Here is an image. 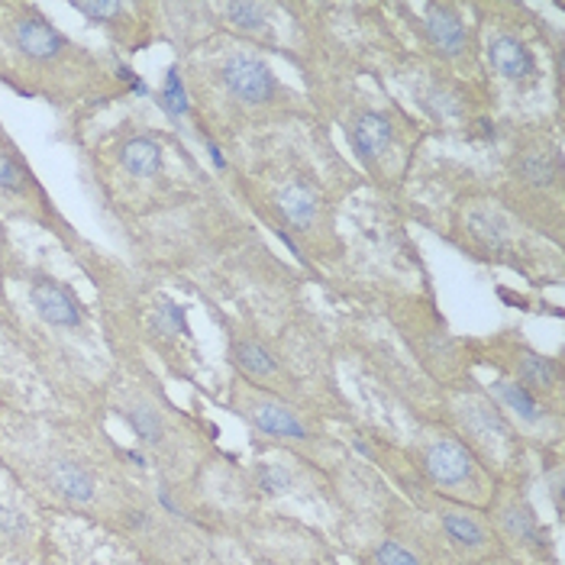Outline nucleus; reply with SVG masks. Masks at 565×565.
Here are the masks:
<instances>
[{"label":"nucleus","instance_id":"f8f14e48","mask_svg":"<svg viewBox=\"0 0 565 565\" xmlns=\"http://www.w3.org/2000/svg\"><path fill=\"white\" fill-rule=\"evenodd\" d=\"M30 298H33V307L40 310V317L52 327H78L82 323L78 301L72 298V291H65L52 278H36L30 288Z\"/></svg>","mask_w":565,"mask_h":565},{"label":"nucleus","instance_id":"9d476101","mask_svg":"<svg viewBox=\"0 0 565 565\" xmlns=\"http://www.w3.org/2000/svg\"><path fill=\"white\" fill-rule=\"evenodd\" d=\"M427 36L443 55H462L469 45V30L462 13L452 3H427Z\"/></svg>","mask_w":565,"mask_h":565},{"label":"nucleus","instance_id":"a211bd4d","mask_svg":"<svg viewBox=\"0 0 565 565\" xmlns=\"http://www.w3.org/2000/svg\"><path fill=\"white\" fill-rule=\"evenodd\" d=\"M278 207H281V214L285 220L295 226V230H307L317 214H320V198H317V191L305 184V181H295V184H288L285 191H281V198H278Z\"/></svg>","mask_w":565,"mask_h":565},{"label":"nucleus","instance_id":"4468645a","mask_svg":"<svg viewBox=\"0 0 565 565\" xmlns=\"http://www.w3.org/2000/svg\"><path fill=\"white\" fill-rule=\"evenodd\" d=\"M49 484L55 494H62L68 504H90L97 494V479L85 462L75 459H55L49 469Z\"/></svg>","mask_w":565,"mask_h":565},{"label":"nucleus","instance_id":"f257e3e1","mask_svg":"<svg viewBox=\"0 0 565 565\" xmlns=\"http://www.w3.org/2000/svg\"><path fill=\"white\" fill-rule=\"evenodd\" d=\"M452 434L459 436L494 476V481H521L526 439L488 392H462L449 401Z\"/></svg>","mask_w":565,"mask_h":565},{"label":"nucleus","instance_id":"f3484780","mask_svg":"<svg viewBox=\"0 0 565 565\" xmlns=\"http://www.w3.org/2000/svg\"><path fill=\"white\" fill-rule=\"evenodd\" d=\"M233 362L253 382H271L278 375V359L259 340H233Z\"/></svg>","mask_w":565,"mask_h":565},{"label":"nucleus","instance_id":"39448f33","mask_svg":"<svg viewBox=\"0 0 565 565\" xmlns=\"http://www.w3.org/2000/svg\"><path fill=\"white\" fill-rule=\"evenodd\" d=\"M233 404L256 434L285 443L298 452H317V446L323 443V436L310 424V417H305L295 404H288L278 394L246 385L233 394Z\"/></svg>","mask_w":565,"mask_h":565},{"label":"nucleus","instance_id":"6e6552de","mask_svg":"<svg viewBox=\"0 0 565 565\" xmlns=\"http://www.w3.org/2000/svg\"><path fill=\"white\" fill-rule=\"evenodd\" d=\"M223 85L230 87L233 97H239L243 104H271L278 97V82L271 75V68L253 58V55H233L223 65Z\"/></svg>","mask_w":565,"mask_h":565},{"label":"nucleus","instance_id":"dca6fc26","mask_svg":"<svg viewBox=\"0 0 565 565\" xmlns=\"http://www.w3.org/2000/svg\"><path fill=\"white\" fill-rule=\"evenodd\" d=\"M392 136V120H388L382 110H365V114L355 120V127H352V146H355V152H359L362 159H379V156L388 149Z\"/></svg>","mask_w":565,"mask_h":565},{"label":"nucleus","instance_id":"aec40b11","mask_svg":"<svg viewBox=\"0 0 565 565\" xmlns=\"http://www.w3.org/2000/svg\"><path fill=\"white\" fill-rule=\"evenodd\" d=\"M127 424L146 446H162L166 443V420H162V414L156 407H130Z\"/></svg>","mask_w":565,"mask_h":565},{"label":"nucleus","instance_id":"6ab92c4d","mask_svg":"<svg viewBox=\"0 0 565 565\" xmlns=\"http://www.w3.org/2000/svg\"><path fill=\"white\" fill-rule=\"evenodd\" d=\"M124 166L139 178H152L162 172V146L149 136H136L124 146Z\"/></svg>","mask_w":565,"mask_h":565},{"label":"nucleus","instance_id":"20e7f679","mask_svg":"<svg viewBox=\"0 0 565 565\" xmlns=\"http://www.w3.org/2000/svg\"><path fill=\"white\" fill-rule=\"evenodd\" d=\"M430 514H434L436 526H439L443 550L452 559H459L462 565H484L498 559V556H504V546H501L494 526L484 518L481 508H469V504H459V501L434 494Z\"/></svg>","mask_w":565,"mask_h":565},{"label":"nucleus","instance_id":"4be33fe9","mask_svg":"<svg viewBox=\"0 0 565 565\" xmlns=\"http://www.w3.org/2000/svg\"><path fill=\"white\" fill-rule=\"evenodd\" d=\"M159 107L169 117H184L188 114V94H184V85L178 78V68H169V75H166V87L159 94Z\"/></svg>","mask_w":565,"mask_h":565},{"label":"nucleus","instance_id":"ddd939ff","mask_svg":"<svg viewBox=\"0 0 565 565\" xmlns=\"http://www.w3.org/2000/svg\"><path fill=\"white\" fill-rule=\"evenodd\" d=\"M365 565H436V550L411 536H382L369 553Z\"/></svg>","mask_w":565,"mask_h":565},{"label":"nucleus","instance_id":"5701e85b","mask_svg":"<svg viewBox=\"0 0 565 565\" xmlns=\"http://www.w3.org/2000/svg\"><path fill=\"white\" fill-rule=\"evenodd\" d=\"M30 181V172L10 156V152H0V188L7 191H23Z\"/></svg>","mask_w":565,"mask_h":565},{"label":"nucleus","instance_id":"423d86ee","mask_svg":"<svg viewBox=\"0 0 565 565\" xmlns=\"http://www.w3.org/2000/svg\"><path fill=\"white\" fill-rule=\"evenodd\" d=\"M488 394L498 401V407L508 414V420L514 427H523L530 434L550 436V439H559V411L550 407V401H543V397H536L533 392H526L521 382H514L508 375L504 379H494L488 385Z\"/></svg>","mask_w":565,"mask_h":565},{"label":"nucleus","instance_id":"412c9836","mask_svg":"<svg viewBox=\"0 0 565 565\" xmlns=\"http://www.w3.org/2000/svg\"><path fill=\"white\" fill-rule=\"evenodd\" d=\"M226 13H230V20H233L236 30H243V33H259V30H265V13H268V7H262V3H226Z\"/></svg>","mask_w":565,"mask_h":565},{"label":"nucleus","instance_id":"2eb2a0df","mask_svg":"<svg viewBox=\"0 0 565 565\" xmlns=\"http://www.w3.org/2000/svg\"><path fill=\"white\" fill-rule=\"evenodd\" d=\"M17 45L30 55V58H52L65 49V40L58 30H52L43 17L30 13L23 20H17Z\"/></svg>","mask_w":565,"mask_h":565},{"label":"nucleus","instance_id":"9b49d317","mask_svg":"<svg viewBox=\"0 0 565 565\" xmlns=\"http://www.w3.org/2000/svg\"><path fill=\"white\" fill-rule=\"evenodd\" d=\"M488 62H491V68H494L501 78H508V82H530V78L536 75V58H533V52L526 49L523 40L511 36V33H501V36L491 40V45H488Z\"/></svg>","mask_w":565,"mask_h":565},{"label":"nucleus","instance_id":"a878e982","mask_svg":"<svg viewBox=\"0 0 565 565\" xmlns=\"http://www.w3.org/2000/svg\"><path fill=\"white\" fill-rule=\"evenodd\" d=\"M484 565H521V563H518V559H511V556L504 553V556H498V559H491V563H484Z\"/></svg>","mask_w":565,"mask_h":565},{"label":"nucleus","instance_id":"1a4fd4ad","mask_svg":"<svg viewBox=\"0 0 565 565\" xmlns=\"http://www.w3.org/2000/svg\"><path fill=\"white\" fill-rule=\"evenodd\" d=\"M514 178L523 188H533V191L556 188L563 178V159L556 149H546L543 142H530L514 159Z\"/></svg>","mask_w":565,"mask_h":565},{"label":"nucleus","instance_id":"f03ea898","mask_svg":"<svg viewBox=\"0 0 565 565\" xmlns=\"http://www.w3.org/2000/svg\"><path fill=\"white\" fill-rule=\"evenodd\" d=\"M414 462L434 494L469 504V508L484 511V504L491 501L498 488L494 476L452 430H430L420 436L414 443Z\"/></svg>","mask_w":565,"mask_h":565},{"label":"nucleus","instance_id":"7ed1b4c3","mask_svg":"<svg viewBox=\"0 0 565 565\" xmlns=\"http://www.w3.org/2000/svg\"><path fill=\"white\" fill-rule=\"evenodd\" d=\"M484 518L491 521L511 559L523 556L533 565H556L553 536L536 518V511L523 491V481H498L491 501L484 504Z\"/></svg>","mask_w":565,"mask_h":565},{"label":"nucleus","instance_id":"393cba45","mask_svg":"<svg viewBox=\"0 0 565 565\" xmlns=\"http://www.w3.org/2000/svg\"><path fill=\"white\" fill-rule=\"evenodd\" d=\"M159 320H162L169 330H174V333H178V330H181V333L188 330V323H184V310H181L178 305L162 307V310H159Z\"/></svg>","mask_w":565,"mask_h":565},{"label":"nucleus","instance_id":"0eeeda50","mask_svg":"<svg viewBox=\"0 0 565 565\" xmlns=\"http://www.w3.org/2000/svg\"><path fill=\"white\" fill-rule=\"evenodd\" d=\"M504 372L508 379L521 382L526 392H533L536 397L550 401V397H559L563 388V372H559V362L550 359V355H540L530 347H508L504 352Z\"/></svg>","mask_w":565,"mask_h":565},{"label":"nucleus","instance_id":"b1692460","mask_svg":"<svg viewBox=\"0 0 565 565\" xmlns=\"http://www.w3.org/2000/svg\"><path fill=\"white\" fill-rule=\"evenodd\" d=\"M75 10L78 13H85L90 20H107V17H114V13H120L124 7L120 3H114V0H100V3H90V0H75Z\"/></svg>","mask_w":565,"mask_h":565}]
</instances>
